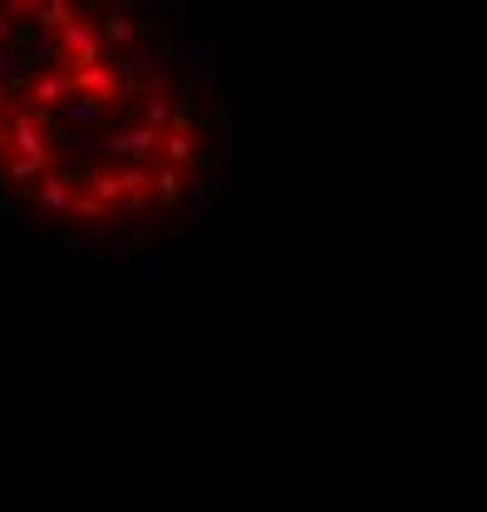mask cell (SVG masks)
Wrapping results in <instances>:
<instances>
[{"instance_id": "cell-1", "label": "cell", "mask_w": 487, "mask_h": 512, "mask_svg": "<svg viewBox=\"0 0 487 512\" xmlns=\"http://www.w3.org/2000/svg\"><path fill=\"white\" fill-rule=\"evenodd\" d=\"M69 84H74V99H89V104H99V109H114L123 99L119 79H114V69L109 64H94V69H74L69 74Z\"/></svg>"}, {"instance_id": "cell-2", "label": "cell", "mask_w": 487, "mask_h": 512, "mask_svg": "<svg viewBox=\"0 0 487 512\" xmlns=\"http://www.w3.org/2000/svg\"><path fill=\"white\" fill-rule=\"evenodd\" d=\"M25 94H30V109H64L69 99H74V84H69V74L64 69H50V74H30L25 79Z\"/></svg>"}, {"instance_id": "cell-3", "label": "cell", "mask_w": 487, "mask_h": 512, "mask_svg": "<svg viewBox=\"0 0 487 512\" xmlns=\"http://www.w3.org/2000/svg\"><path fill=\"white\" fill-rule=\"evenodd\" d=\"M158 153H163V168H192L197 163V143H192V133H178V128H168L163 138H158Z\"/></svg>"}, {"instance_id": "cell-4", "label": "cell", "mask_w": 487, "mask_h": 512, "mask_svg": "<svg viewBox=\"0 0 487 512\" xmlns=\"http://www.w3.org/2000/svg\"><path fill=\"white\" fill-rule=\"evenodd\" d=\"M158 138H163V133H153V128H143V124L123 128V153H128L138 168H148V163L158 158Z\"/></svg>"}, {"instance_id": "cell-5", "label": "cell", "mask_w": 487, "mask_h": 512, "mask_svg": "<svg viewBox=\"0 0 487 512\" xmlns=\"http://www.w3.org/2000/svg\"><path fill=\"white\" fill-rule=\"evenodd\" d=\"M30 20H35L40 30H55V35H60L69 20H79V5H74V0H40Z\"/></svg>"}, {"instance_id": "cell-6", "label": "cell", "mask_w": 487, "mask_h": 512, "mask_svg": "<svg viewBox=\"0 0 487 512\" xmlns=\"http://www.w3.org/2000/svg\"><path fill=\"white\" fill-rule=\"evenodd\" d=\"M64 217H74V222H84V227H109V217H114V212H109L104 202H94L89 192H74Z\"/></svg>"}, {"instance_id": "cell-7", "label": "cell", "mask_w": 487, "mask_h": 512, "mask_svg": "<svg viewBox=\"0 0 487 512\" xmlns=\"http://www.w3.org/2000/svg\"><path fill=\"white\" fill-rule=\"evenodd\" d=\"M133 35H138V20H133L128 10H109V15H104V30H99V40H104L109 50H119V45H128Z\"/></svg>"}, {"instance_id": "cell-8", "label": "cell", "mask_w": 487, "mask_h": 512, "mask_svg": "<svg viewBox=\"0 0 487 512\" xmlns=\"http://www.w3.org/2000/svg\"><path fill=\"white\" fill-rule=\"evenodd\" d=\"M153 188H158V202H163V207H173V202L183 197V173H178V168H158V173H153Z\"/></svg>"}, {"instance_id": "cell-9", "label": "cell", "mask_w": 487, "mask_h": 512, "mask_svg": "<svg viewBox=\"0 0 487 512\" xmlns=\"http://www.w3.org/2000/svg\"><path fill=\"white\" fill-rule=\"evenodd\" d=\"M168 124H173V104H168V99H148V104H143V128L168 133Z\"/></svg>"}, {"instance_id": "cell-10", "label": "cell", "mask_w": 487, "mask_h": 512, "mask_svg": "<svg viewBox=\"0 0 487 512\" xmlns=\"http://www.w3.org/2000/svg\"><path fill=\"white\" fill-rule=\"evenodd\" d=\"M64 119H69V124H99V119H104V109H99V104H89V99H69V104H64Z\"/></svg>"}, {"instance_id": "cell-11", "label": "cell", "mask_w": 487, "mask_h": 512, "mask_svg": "<svg viewBox=\"0 0 487 512\" xmlns=\"http://www.w3.org/2000/svg\"><path fill=\"white\" fill-rule=\"evenodd\" d=\"M187 64H192V69H207V64H212V45H207V40H197V45H192V40H187Z\"/></svg>"}, {"instance_id": "cell-12", "label": "cell", "mask_w": 487, "mask_h": 512, "mask_svg": "<svg viewBox=\"0 0 487 512\" xmlns=\"http://www.w3.org/2000/svg\"><path fill=\"white\" fill-rule=\"evenodd\" d=\"M0 5H5L10 15H35V5H40V0H0Z\"/></svg>"}, {"instance_id": "cell-13", "label": "cell", "mask_w": 487, "mask_h": 512, "mask_svg": "<svg viewBox=\"0 0 487 512\" xmlns=\"http://www.w3.org/2000/svg\"><path fill=\"white\" fill-rule=\"evenodd\" d=\"M5 40H15V20H10V10L0 5V45H5Z\"/></svg>"}, {"instance_id": "cell-14", "label": "cell", "mask_w": 487, "mask_h": 512, "mask_svg": "<svg viewBox=\"0 0 487 512\" xmlns=\"http://www.w3.org/2000/svg\"><path fill=\"white\" fill-rule=\"evenodd\" d=\"M10 153V124H0V158Z\"/></svg>"}]
</instances>
